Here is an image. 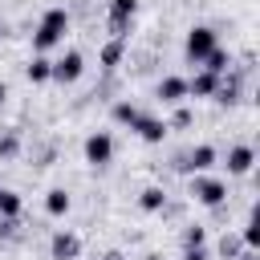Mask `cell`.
Here are the masks:
<instances>
[{
    "label": "cell",
    "mask_w": 260,
    "mask_h": 260,
    "mask_svg": "<svg viewBox=\"0 0 260 260\" xmlns=\"http://www.w3.org/2000/svg\"><path fill=\"white\" fill-rule=\"evenodd\" d=\"M69 24H73L69 8H61V4L45 8V12H41V20H37V28H32V49H37V53H49L53 45H61V41H65Z\"/></svg>",
    "instance_id": "1"
},
{
    "label": "cell",
    "mask_w": 260,
    "mask_h": 260,
    "mask_svg": "<svg viewBox=\"0 0 260 260\" xmlns=\"http://www.w3.org/2000/svg\"><path fill=\"white\" fill-rule=\"evenodd\" d=\"M187 195L195 199V203H203V207H211V211H219L223 203H228V183L219 179V175H191V183H187Z\"/></svg>",
    "instance_id": "2"
},
{
    "label": "cell",
    "mask_w": 260,
    "mask_h": 260,
    "mask_svg": "<svg viewBox=\"0 0 260 260\" xmlns=\"http://www.w3.org/2000/svg\"><path fill=\"white\" fill-rule=\"evenodd\" d=\"M215 162H219V150L211 142H199V146H191L187 154L175 158V171H183V175H207Z\"/></svg>",
    "instance_id": "3"
},
{
    "label": "cell",
    "mask_w": 260,
    "mask_h": 260,
    "mask_svg": "<svg viewBox=\"0 0 260 260\" xmlns=\"http://www.w3.org/2000/svg\"><path fill=\"white\" fill-rule=\"evenodd\" d=\"M81 154H85L89 167H110V162H114V134H110V130H93V134H85Z\"/></svg>",
    "instance_id": "4"
},
{
    "label": "cell",
    "mask_w": 260,
    "mask_h": 260,
    "mask_svg": "<svg viewBox=\"0 0 260 260\" xmlns=\"http://www.w3.org/2000/svg\"><path fill=\"white\" fill-rule=\"evenodd\" d=\"M215 45H219L215 28H211V24H195V28L187 32V41H183V53H187V61L203 65V57H207V53H211Z\"/></svg>",
    "instance_id": "5"
},
{
    "label": "cell",
    "mask_w": 260,
    "mask_h": 260,
    "mask_svg": "<svg viewBox=\"0 0 260 260\" xmlns=\"http://www.w3.org/2000/svg\"><path fill=\"white\" fill-rule=\"evenodd\" d=\"M134 16H138V0H110V8H106V24H110V37L126 41V32H130Z\"/></svg>",
    "instance_id": "6"
},
{
    "label": "cell",
    "mask_w": 260,
    "mask_h": 260,
    "mask_svg": "<svg viewBox=\"0 0 260 260\" xmlns=\"http://www.w3.org/2000/svg\"><path fill=\"white\" fill-rule=\"evenodd\" d=\"M81 73H85V57H81L77 49H65V53L53 61V73H49V81H57V85H73Z\"/></svg>",
    "instance_id": "7"
},
{
    "label": "cell",
    "mask_w": 260,
    "mask_h": 260,
    "mask_svg": "<svg viewBox=\"0 0 260 260\" xmlns=\"http://www.w3.org/2000/svg\"><path fill=\"white\" fill-rule=\"evenodd\" d=\"M130 130H134V134H138L142 142H150V146H158V142H162V138L171 134V126H167V122H162L158 114H146V110H142V114H138V118L130 122Z\"/></svg>",
    "instance_id": "8"
},
{
    "label": "cell",
    "mask_w": 260,
    "mask_h": 260,
    "mask_svg": "<svg viewBox=\"0 0 260 260\" xmlns=\"http://www.w3.org/2000/svg\"><path fill=\"white\" fill-rule=\"evenodd\" d=\"M49 256H53V260H77V256H81V236L69 232V228H57V232L49 236Z\"/></svg>",
    "instance_id": "9"
},
{
    "label": "cell",
    "mask_w": 260,
    "mask_h": 260,
    "mask_svg": "<svg viewBox=\"0 0 260 260\" xmlns=\"http://www.w3.org/2000/svg\"><path fill=\"white\" fill-rule=\"evenodd\" d=\"M223 167H228V175H252V167H256V146H252V142H236V146H228Z\"/></svg>",
    "instance_id": "10"
},
{
    "label": "cell",
    "mask_w": 260,
    "mask_h": 260,
    "mask_svg": "<svg viewBox=\"0 0 260 260\" xmlns=\"http://www.w3.org/2000/svg\"><path fill=\"white\" fill-rule=\"evenodd\" d=\"M154 98H158L162 106H183V102H187V77L167 73V77L154 85Z\"/></svg>",
    "instance_id": "11"
},
{
    "label": "cell",
    "mask_w": 260,
    "mask_h": 260,
    "mask_svg": "<svg viewBox=\"0 0 260 260\" xmlns=\"http://www.w3.org/2000/svg\"><path fill=\"white\" fill-rule=\"evenodd\" d=\"M240 93H244V77H240L236 69L219 73V85H215V102H219V106H236V102H240Z\"/></svg>",
    "instance_id": "12"
},
{
    "label": "cell",
    "mask_w": 260,
    "mask_h": 260,
    "mask_svg": "<svg viewBox=\"0 0 260 260\" xmlns=\"http://www.w3.org/2000/svg\"><path fill=\"white\" fill-rule=\"evenodd\" d=\"M215 85H219V73L199 69L195 77H187V98H215Z\"/></svg>",
    "instance_id": "13"
},
{
    "label": "cell",
    "mask_w": 260,
    "mask_h": 260,
    "mask_svg": "<svg viewBox=\"0 0 260 260\" xmlns=\"http://www.w3.org/2000/svg\"><path fill=\"white\" fill-rule=\"evenodd\" d=\"M122 57H126V41H118V37H110V41L102 45V53H98V61H102L106 73H114V69L122 65Z\"/></svg>",
    "instance_id": "14"
},
{
    "label": "cell",
    "mask_w": 260,
    "mask_h": 260,
    "mask_svg": "<svg viewBox=\"0 0 260 260\" xmlns=\"http://www.w3.org/2000/svg\"><path fill=\"white\" fill-rule=\"evenodd\" d=\"M20 211H24V199H20V191H8V187H0V219H20Z\"/></svg>",
    "instance_id": "15"
},
{
    "label": "cell",
    "mask_w": 260,
    "mask_h": 260,
    "mask_svg": "<svg viewBox=\"0 0 260 260\" xmlns=\"http://www.w3.org/2000/svg\"><path fill=\"white\" fill-rule=\"evenodd\" d=\"M49 73H53V61L45 57V53H37L28 65H24V77L32 81V85H41V81H49Z\"/></svg>",
    "instance_id": "16"
},
{
    "label": "cell",
    "mask_w": 260,
    "mask_h": 260,
    "mask_svg": "<svg viewBox=\"0 0 260 260\" xmlns=\"http://www.w3.org/2000/svg\"><path fill=\"white\" fill-rule=\"evenodd\" d=\"M138 207H142V211H150V215H158V211L167 207V191H162V187H142Z\"/></svg>",
    "instance_id": "17"
},
{
    "label": "cell",
    "mask_w": 260,
    "mask_h": 260,
    "mask_svg": "<svg viewBox=\"0 0 260 260\" xmlns=\"http://www.w3.org/2000/svg\"><path fill=\"white\" fill-rule=\"evenodd\" d=\"M69 207H73V199H69L65 187H53V191L45 195V211H49V215H69Z\"/></svg>",
    "instance_id": "18"
},
{
    "label": "cell",
    "mask_w": 260,
    "mask_h": 260,
    "mask_svg": "<svg viewBox=\"0 0 260 260\" xmlns=\"http://www.w3.org/2000/svg\"><path fill=\"white\" fill-rule=\"evenodd\" d=\"M203 69H207V73H228V69H232V53H228L223 45H215V49L203 57Z\"/></svg>",
    "instance_id": "19"
},
{
    "label": "cell",
    "mask_w": 260,
    "mask_h": 260,
    "mask_svg": "<svg viewBox=\"0 0 260 260\" xmlns=\"http://www.w3.org/2000/svg\"><path fill=\"white\" fill-rule=\"evenodd\" d=\"M183 248H207V228L203 223H183Z\"/></svg>",
    "instance_id": "20"
},
{
    "label": "cell",
    "mask_w": 260,
    "mask_h": 260,
    "mask_svg": "<svg viewBox=\"0 0 260 260\" xmlns=\"http://www.w3.org/2000/svg\"><path fill=\"white\" fill-rule=\"evenodd\" d=\"M215 252H219V260H236V256L244 252V244H240V236H236V232H223V236H219V244H215Z\"/></svg>",
    "instance_id": "21"
},
{
    "label": "cell",
    "mask_w": 260,
    "mask_h": 260,
    "mask_svg": "<svg viewBox=\"0 0 260 260\" xmlns=\"http://www.w3.org/2000/svg\"><path fill=\"white\" fill-rule=\"evenodd\" d=\"M236 236H240V244H244V248L260 252V223H256V215H248V223H244V228H240Z\"/></svg>",
    "instance_id": "22"
},
{
    "label": "cell",
    "mask_w": 260,
    "mask_h": 260,
    "mask_svg": "<svg viewBox=\"0 0 260 260\" xmlns=\"http://www.w3.org/2000/svg\"><path fill=\"white\" fill-rule=\"evenodd\" d=\"M138 114H142V110H138L134 102H126V98H118V102H114V122H122V126H130V122H134Z\"/></svg>",
    "instance_id": "23"
},
{
    "label": "cell",
    "mask_w": 260,
    "mask_h": 260,
    "mask_svg": "<svg viewBox=\"0 0 260 260\" xmlns=\"http://www.w3.org/2000/svg\"><path fill=\"white\" fill-rule=\"evenodd\" d=\"M20 154V134L16 130H4L0 134V158H16Z\"/></svg>",
    "instance_id": "24"
},
{
    "label": "cell",
    "mask_w": 260,
    "mask_h": 260,
    "mask_svg": "<svg viewBox=\"0 0 260 260\" xmlns=\"http://www.w3.org/2000/svg\"><path fill=\"white\" fill-rule=\"evenodd\" d=\"M191 122H195V114H191V110H187V106H179V110H175V118H171V122H167V126H175V130H187V126H191Z\"/></svg>",
    "instance_id": "25"
},
{
    "label": "cell",
    "mask_w": 260,
    "mask_h": 260,
    "mask_svg": "<svg viewBox=\"0 0 260 260\" xmlns=\"http://www.w3.org/2000/svg\"><path fill=\"white\" fill-rule=\"evenodd\" d=\"M183 260H207V248H183Z\"/></svg>",
    "instance_id": "26"
},
{
    "label": "cell",
    "mask_w": 260,
    "mask_h": 260,
    "mask_svg": "<svg viewBox=\"0 0 260 260\" xmlns=\"http://www.w3.org/2000/svg\"><path fill=\"white\" fill-rule=\"evenodd\" d=\"M98 260H126V256H122V252H118V248H110V252H102V256H98Z\"/></svg>",
    "instance_id": "27"
},
{
    "label": "cell",
    "mask_w": 260,
    "mask_h": 260,
    "mask_svg": "<svg viewBox=\"0 0 260 260\" xmlns=\"http://www.w3.org/2000/svg\"><path fill=\"white\" fill-rule=\"evenodd\" d=\"M236 260H260V252H252V248H244V252H240Z\"/></svg>",
    "instance_id": "28"
},
{
    "label": "cell",
    "mask_w": 260,
    "mask_h": 260,
    "mask_svg": "<svg viewBox=\"0 0 260 260\" xmlns=\"http://www.w3.org/2000/svg\"><path fill=\"white\" fill-rule=\"evenodd\" d=\"M4 102H8V85L0 81V106H4Z\"/></svg>",
    "instance_id": "29"
},
{
    "label": "cell",
    "mask_w": 260,
    "mask_h": 260,
    "mask_svg": "<svg viewBox=\"0 0 260 260\" xmlns=\"http://www.w3.org/2000/svg\"><path fill=\"white\" fill-rule=\"evenodd\" d=\"M4 37H8V24H4V20H0V41H4Z\"/></svg>",
    "instance_id": "30"
}]
</instances>
